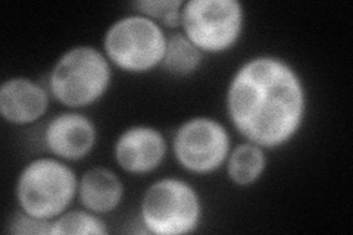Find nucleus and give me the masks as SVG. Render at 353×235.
I'll use <instances>...</instances> for the list:
<instances>
[{"label": "nucleus", "instance_id": "obj_4", "mask_svg": "<svg viewBox=\"0 0 353 235\" xmlns=\"http://www.w3.org/2000/svg\"><path fill=\"white\" fill-rule=\"evenodd\" d=\"M202 219V201L183 180L163 178L148 187L140 203V221L146 232L181 235L194 232Z\"/></svg>", "mask_w": 353, "mask_h": 235}, {"label": "nucleus", "instance_id": "obj_9", "mask_svg": "<svg viewBox=\"0 0 353 235\" xmlns=\"http://www.w3.org/2000/svg\"><path fill=\"white\" fill-rule=\"evenodd\" d=\"M97 141V130L90 118L77 112H63L49 121L44 131L48 150L63 161H81Z\"/></svg>", "mask_w": 353, "mask_h": 235}, {"label": "nucleus", "instance_id": "obj_8", "mask_svg": "<svg viewBox=\"0 0 353 235\" xmlns=\"http://www.w3.org/2000/svg\"><path fill=\"white\" fill-rule=\"evenodd\" d=\"M167 150V140L159 130L149 125H134L121 132L114 145V156L123 171L145 175L158 170Z\"/></svg>", "mask_w": 353, "mask_h": 235}, {"label": "nucleus", "instance_id": "obj_6", "mask_svg": "<svg viewBox=\"0 0 353 235\" xmlns=\"http://www.w3.org/2000/svg\"><path fill=\"white\" fill-rule=\"evenodd\" d=\"M184 36L203 53H223L239 41L245 9L239 0H189L181 9Z\"/></svg>", "mask_w": 353, "mask_h": 235}, {"label": "nucleus", "instance_id": "obj_5", "mask_svg": "<svg viewBox=\"0 0 353 235\" xmlns=\"http://www.w3.org/2000/svg\"><path fill=\"white\" fill-rule=\"evenodd\" d=\"M165 48L167 34L163 28L140 14L117 19L103 39L109 62L131 74H145L161 66Z\"/></svg>", "mask_w": 353, "mask_h": 235}, {"label": "nucleus", "instance_id": "obj_2", "mask_svg": "<svg viewBox=\"0 0 353 235\" xmlns=\"http://www.w3.org/2000/svg\"><path fill=\"white\" fill-rule=\"evenodd\" d=\"M112 81L110 62L92 46L66 50L49 74V93L61 105L79 109L101 100Z\"/></svg>", "mask_w": 353, "mask_h": 235}, {"label": "nucleus", "instance_id": "obj_16", "mask_svg": "<svg viewBox=\"0 0 353 235\" xmlns=\"http://www.w3.org/2000/svg\"><path fill=\"white\" fill-rule=\"evenodd\" d=\"M52 223L53 221H46V219H39L31 216L26 212H22L21 209L17 210L15 214L10 218L8 222V232L9 234H17V235H52Z\"/></svg>", "mask_w": 353, "mask_h": 235}, {"label": "nucleus", "instance_id": "obj_11", "mask_svg": "<svg viewBox=\"0 0 353 235\" xmlns=\"http://www.w3.org/2000/svg\"><path fill=\"white\" fill-rule=\"evenodd\" d=\"M77 196L85 210L105 215L121 205L124 198V184L114 171L96 166L83 174Z\"/></svg>", "mask_w": 353, "mask_h": 235}, {"label": "nucleus", "instance_id": "obj_14", "mask_svg": "<svg viewBox=\"0 0 353 235\" xmlns=\"http://www.w3.org/2000/svg\"><path fill=\"white\" fill-rule=\"evenodd\" d=\"M105 235L108 228L99 215L87 210L63 212L52 223V235Z\"/></svg>", "mask_w": 353, "mask_h": 235}, {"label": "nucleus", "instance_id": "obj_10", "mask_svg": "<svg viewBox=\"0 0 353 235\" xmlns=\"http://www.w3.org/2000/svg\"><path fill=\"white\" fill-rule=\"evenodd\" d=\"M49 94L46 88L30 78H9L0 87V114L9 124H34L46 115Z\"/></svg>", "mask_w": 353, "mask_h": 235}, {"label": "nucleus", "instance_id": "obj_13", "mask_svg": "<svg viewBox=\"0 0 353 235\" xmlns=\"http://www.w3.org/2000/svg\"><path fill=\"white\" fill-rule=\"evenodd\" d=\"M203 54L184 36V32H174L167 37V48L161 66L165 72L175 78H185L201 68Z\"/></svg>", "mask_w": 353, "mask_h": 235}, {"label": "nucleus", "instance_id": "obj_1", "mask_svg": "<svg viewBox=\"0 0 353 235\" xmlns=\"http://www.w3.org/2000/svg\"><path fill=\"white\" fill-rule=\"evenodd\" d=\"M227 114L248 141L277 149L299 132L306 114V90L290 63L256 56L243 63L227 88Z\"/></svg>", "mask_w": 353, "mask_h": 235}, {"label": "nucleus", "instance_id": "obj_12", "mask_svg": "<svg viewBox=\"0 0 353 235\" xmlns=\"http://www.w3.org/2000/svg\"><path fill=\"white\" fill-rule=\"evenodd\" d=\"M267 154L255 143H240L230 150L225 161L230 181L239 187L255 184L267 170Z\"/></svg>", "mask_w": 353, "mask_h": 235}, {"label": "nucleus", "instance_id": "obj_7", "mask_svg": "<svg viewBox=\"0 0 353 235\" xmlns=\"http://www.w3.org/2000/svg\"><path fill=\"white\" fill-rule=\"evenodd\" d=\"M175 159L192 174H211L223 166L231 150L227 128L214 118L187 119L172 139Z\"/></svg>", "mask_w": 353, "mask_h": 235}, {"label": "nucleus", "instance_id": "obj_15", "mask_svg": "<svg viewBox=\"0 0 353 235\" xmlns=\"http://www.w3.org/2000/svg\"><path fill=\"white\" fill-rule=\"evenodd\" d=\"M183 0H137L131 6L143 17H148L159 25L176 28L181 22Z\"/></svg>", "mask_w": 353, "mask_h": 235}, {"label": "nucleus", "instance_id": "obj_3", "mask_svg": "<svg viewBox=\"0 0 353 235\" xmlns=\"http://www.w3.org/2000/svg\"><path fill=\"white\" fill-rule=\"evenodd\" d=\"M79 193L75 172L62 161L39 158L21 171L17 181V201L26 214L54 221L70 207Z\"/></svg>", "mask_w": 353, "mask_h": 235}]
</instances>
